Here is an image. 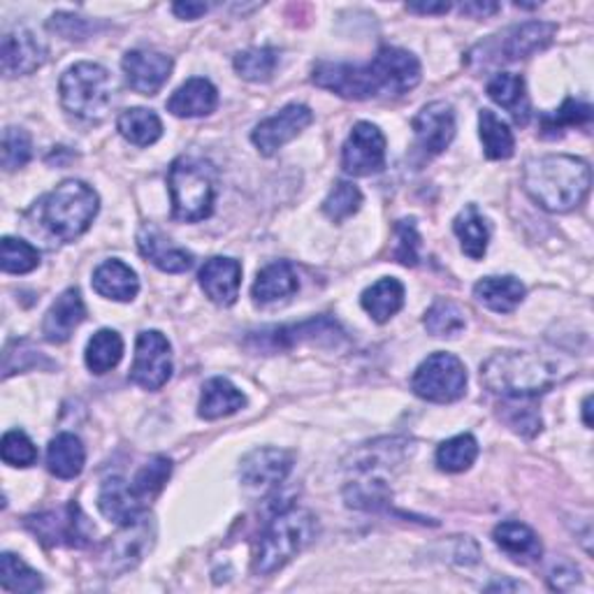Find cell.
<instances>
[{
	"mask_svg": "<svg viewBox=\"0 0 594 594\" xmlns=\"http://www.w3.org/2000/svg\"><path fill=\"white\" fill-rule=\"evenodd\" d=\"M454 230L458 235L465 256H469L471 260H481L486 256L490 242V228L477 205H467L458 213L454 221Z\"/></svg>",
	"mask_w": 594,
	"mask_h": 594,
	"instance_id": "32",
	"label": "cell"
},
{
	"mask_svg": "<svg viewBox=\"0 0 594 594\" xmlns=\"http://www.w3.org/2000/svg\"><path fill=\"white\" fill-rule=\"evenodd\" d=\"M219 105V91L209 80L194 77L181 84L168 101V112L179 118L207 116Z\"/></svg>",
	"mask_w": 594,
	"mask_h": 594,
	"instance_id": "25",
	"label": "cell"
},
{
	"mask_svg": "<svg viewBox=\"0 0 594 594\" xmlns=\"http://www.w3.org/2000/svg\"><path fill=\"white\" fill-rule=\"evenodd\" d=\"M411 390L425 402H458L467 393V367L454 353H433L416 369Z\"/></svg>",
	"mask_w": 594,
	"mask_h": 594,
	"instance_id": "9",
	"label": "cell"
},
{
	"mask_svg": "<svg viewBox=\"0 0 594 594\" xmlns=\"http://www.w3.org/2000/svg\"><path fill=\"white\" fill-rule=\"evenodd\" d=\"M46 61V46L29 29H12L0 44V67L6 77L31 75Z\"/></svg>",
	"mask_w": 594,
	"mask_h": 594,
	"instance_id": "18",
	"label": "cell"
},
{
	"mask_svg": "<svg viewBox=\"0 0 594 594\" xmlns=\"http://www.w3.org/2000/svg\"><path fill=\"white\" fill-rule=\"evenodd\" d=\"M460 10H462V14H469V17L481 19V17L494 14V12L499 10V6H497V3H465Z\"/></svg>",
	"mask_w": 594,
	"mask_h": 594,
	"instance_id": "53",
	"label": "cell"
},
{
	"mask_svg": "<svg viewBox=\"0 0 594 594\" xmlns=\"http://www.w3.org/2000/svg\"><path fill=\"white\" fill-rule=\"evenodd\" d=\"M98 509L110 522H116L118 528L149 513V507L142 502L133 483L122 477H110L103 481L98 492Z\"/></svg>",
	"mask_w": 594,
	"mask_h": 594,
	"instance_id": "22",
	"label": "cell"
},
{
	"mask_svg": "<svg viewBox=\"0 0 594 594\" xmlns=\"http://www.w3.org/2000/svg\"><path fill=\"white\" fill-rule=\"evenodd\" d=\"M112 91L114 84L107 70L88 61L67 67L59 84L65 112L84 118V122H101V118H105L114 96Z\"/></svg>",
	"mask_w": 594,
	"mask_h": 594,
	"instance_id": "8",
	"label": "cell"
},
{
	"mask_svg": "<svg viewBox=\"0 0 594 594\" xmlns=\"http://www.w3.org/2000/svg\"><path fill=\"white\" fill-rule=\"evenodd\" d=\"M312 80L316 86L348 101L404 96L420 84V63L407 50L382 46L365 65L321 61L314 65Z\"/></svg>",
	"mask_w": 594,
	"mask_h": 594,
	"instance_id": "1",
	"label": "cell"
},
{
	"mask_svg": "<svg viewBox=\"0 0 594 594\" xmlns=\"http://www.w3.org/2000/svg\"><path fill=\"white\" fill-rule=\"evenodd\" d=\"M414 133L427 154H441L456 137V112L448 103H430L414 116Z\"/></svg>",
	"mask_w": 594,
	"mask_h": 594,
	"instance_id": "19",
	"label": "cell"
},
{
	"mask_svg": "<svg viewBox=\"0 0 594 594\" xmlns=\"http://www.w3.org/2000/svg\"><path fill=\"white\" fill-rule=\"evenodd\" d=\"M50 29L56 31L59 35H63L65 40H86L88 31H91V23L84 21L82 17L59 12V14L52 17Z\"/></svg>",
	"mask_w": 594,
	"mask_h": 594,
	"instance_id": "49",
	"label": "cell"
},
{
	"mask_svg": "<svg viewBox=\"0 0 594 594\" xmlns=\"http://www.w3.org/2000/svg\"><path fill=\"white\" fill-rule=\"evenodd\" d=\"M479 135L483 152L490 160H507L515 152V137L507 122H502L492 110H481L479 114Z\"/></svg>",
	"mask_w": 594,
	"mask_h": 594,
	"instance_id": "36",
	"label": "cell"
},
{
	"mask_svg": "<svg viewBox=\"0 0 594 594\" xmlns=\"http://www.w3.org/2000/svg\"><path fill=\"white\" fill-rule=\"evenodd\" d=\"M173 59L154 50H133L124 56L122 67L126 82L142 96H156L173 75Z\"/></svg>",
	"mask_w": 594,
	"mask_h": 594,
	"instance_id": "17",
	"label": "cell"
},
{
	"mask_svg": "<svg viewBox=\"0 0 594 594\" xmlns=\"http://www.w3.org/2000/svg\"><path fill=\"white\" fill-rule=\"evenodd\" d=\"M93 291L114 302H131L139 293V279L124 260H105L93 272Z\"/></svg>",
	"mask_w": 594,
	"mask_h": 594,
	"instance_id": "27",
	"label": "cell"
},
{
	"mask_svg": "<svg viewBox=\"0 0 594 594\" xmlns=\"http://www.w3.org/2000/svg\"><path fill=\"white\" fill-rule=\"evenodd\" d=\"M564 376L562 361L532 351H502L481 365L486 388L504 399H532L551 390Z\"/></svg>",
	"mask_w": 594,
	"mask_h": 594,
	"instance_id": "4",
	"label": "cell"
},
{
	"mask_svg": "<svg viewBox=\"0 0 594 594\" xmlns=\"http://www.w3.org/2000/svg\"><path fill=\"white\" fill-rule=\"evenodd\" d=\"M314 122V112L309 110L306 105H298L291 103L283 110H279L274 116L265 118V122H260L253 133L251 139L256 149L263 156H274L279 149H283L293 142L298 135H302V131H306Z\"/></svg>",
	"mask_w": 594,
	"mask_h": 594,
	"instance_id": "15",
	"label": "cell"
},
{
	"mask_svg": "<svg viewBox=\"0 0 594 594\" xmlns=\"http://www.w3.org/2000/svg\"><path fill=\"white\" fill-rule=\"evenodd\" d=\"M137 249L152 265L163 272L181 274L194 268V253L173 244L156 226H142L137 232Z\"/></svg>",
	"mask_w": 594,
	"mask_h": 594,
	"instance_id": "21",
	"label": "cell"
},
{
	"mask_svg": "<svg viewBox=\"0 0 594 594\" xmlns=\"http://www.w3.org/2000/svg\"><path fill=\"white\" fill-rule=\"evenodd\" d=\"M592 170L583 158L549 154L530 158L522 170V188L545 211L566 213L590 194Z\"/></svg>",
	"mask_w": 594,
	"mask_h": 594,
	"instance_id": "2",
	"label": "cell"
},
{
	"mask_svg": "<svg viewBox=\"0 0 594 594\" xmlns=\"http://www.w3.org/2000/svg\"><path fill=\"white\" fill-rule=\"evenodd\" d=\"M300 289V277L289 260H274L258 272L253 281V300L258 304H272L295 295Z\"/></svg>",
	"mask_w": 594,
	"mask_h": 594,
	"instance_id": "26",
	"label": "cell"
},
{
	"mask_svg": "<svg viewBox=\"0 0 594 594\" xmlns=\"http://www.w3.org/2000/svg\"><path fill=\"white\" fill-rule=\"evenodd\" d=\"M40 265V253L33 244L17 240V237H3L0 242V268L8 274H29Z\"/></svg>",
	"mask_w": 594,
	"mask_h": 594,
	"instance_id": "44",
	"label": "cell"
},
{
	"mask_svg": "<svg viewBox=\"0 0 594 594\" xmlns=\"http://www.w3.org/2000/svg\"><path fill=\"white\" fill-rule=\"evenodd\" d=\"M361 304L376 323H388L404 306V286L397 279H378L363 293Z\"/></svg>",
	"mask_w": 594,
	"mask_h": 594,
	"instance_id": "33",
	"label": "cell"
},
{
	"mask_svg": "<svg viewBox=\"0 0 594 594\" xmlns=\"http://www.w3.org/2000/svg\"><path fill=\"white\" fill-rule=\"evenodd\" d=\"M395 232H397V247H395V260L402 265H409V268H416L418 260H420V235H418V228H416V221L414 219H402L397 221L395 226Z\"/></svg>",
	"mask_w": 594,
	"mask_h": 594,
	"instance_id": "47",
	"label": "cell"
},
{
	"mask_svg": "<svg viewBox=\"0 0 594 594\" xmlns=\"http://www.w3.org/2000/svg\"><path fill=\"white\" fill-rule=\"evenodd\" d=\"M564 569H560L557 564H553L551 569V574H549V581H551V587L553 590H564V579H566V585L572 587L579 583V569L574 564H569V562H562Z\"/></svg>",
	"mask_w": 594,
	"mask_h": 594,
	"instance_id": "50",
	"label": "cell"
},
{
	"mask_svg": "<svg viewBox=\"0 0 594 594\" xmlns=\"http://www.w3.org/2000/svg\"><path fill=\"white\" fill-rule=\"evenodd\" d=\"M492 541L497 543L499 551H504L511 560L520 564L539 562L543 555V545L536 532L528 528L525 522H518V520L499 522L492 532Z\"/></svg>",
	"mask_w": 594,
	"mask_h": 594,
	"instance_id": "24",
	"label": "cell"
},
{
	"mask_svg": "<svg viewBox=\"0 0 594 594\" xmlns=\"http://www.w3.org/2000/svg\"><path fill=\"white\" fill-rule=\"evenodd\" d=\"M361 205H363L361 188L353 181H337L335 186H332L327 198L323 200V213L330 221L342 223L351 219L353 213L361 209Z\"/></svg>",
	"mask_w": 594,
	"mask_h": 594,
	"instance_id": "43",
	"label": "cell"
},
{
	"mask_svg": "<svg viewBox=\"0 0 594 594\" xmlns=\"http://www.w3.org/2000/svg\"><path fill=\"white\" fill-rule=\"evenodd\" d=\"M23 522H27V528L38 536V541L50 545V549H56V545L84 549V545L91 543L93 534H96L82 507L75 502H70L61 509L33 513Z\"/></svg>",
	"mask_w": 594,
	"mask_h": 594,
	"instance_id": "10",
	"label": "cell"
},
{
	"mask_svg": "<svg viewBox=\"0 0 594 594\" xmlns=\"http://www.w3.org/2000/svg\"><path fill=\"white\" fill-rule=\"evenodd\" d=\"M342 168L351 177H372L386 168V137L369 122L355 124L342 149Z\"/></svg>",
	"mask_w": 594,
	"mask_h": 594,
	"instance_id": "14",
	"label": "cell"
},
{
	"mask_svg": "<svg viewBox=\"0 0 594 594\" xmlns=\"http://www.w3.org/2000/svg\"><path fill=\"white\" fill-rule=\"evenodd\" d=\"M173 217L181 223H198L211 217L217 200V170L211 163L181 156L168 173Z\"/></svg>",
	"mask_w": 594,
	"mask_h": 594,
	"instance_id": "6",
	"label": "cell"
},
{
	"mask_svg": "<svg viewBox=\"0 0 594 594\" xmlns=\"http://www.w3.org/2000/svg\"><path fill=\"white\" fill-rule=\"evenodd\" d=\"M86 319V304L77 289L63 291L42 321V335L50 344H65Z\"/></svg>",
	"mask_w": 594,
	"mask_h": 594,
	"instance_id": "23",
	"label": "cell"
},
{
	"mask_svg": "<svg viewBox=\"0 0 594 594\" xmlns=\"http://www.w3.org/2000/svg\"><path fill=\"white\" fill-rule=\"evenodd\" d=\"M244 404H247L244 393L232 382H228V378L217 376V378H209V382L202 386L198 416L205 420H219V418L237 414L244 407Z\"/></svg>",
	"mask_w": 594,
	"mask_h": 594,
	"instance_id": "28",
	"label": "cell"
},
{
	"mask_svg": "<svg viewBox=\"0 0 594 594\" xmlns=\"http://www.w3.org/2000/svg\"><path fill=\"white\" fill-rule=\"evenodd\" d=\"M170 473H173L170 458L156 456V458H152L145 467H142L135 473V479L131 483H133L135 492L139 494L142 502H145L149 507L154 502V499L160 494V490L165 488V483H168Z\"/></svg>",
	"mask_w": 594,
	"mask_h": 594,
	"instance_id": "42",
	"label": "cell"
},
{
	"mask_svg": "<svg viewBox=\"0 0 594 594\" xmlns=\"http://www.w3.org/2000/svg\"><path fill=\"white\" fill-rule=\"evenodd\" d=\"M200 286L205 295L219 306H230L240 298L242 265L235 258H209L200 270Z\"/></svg>",
	"mask_w": 594,
	"mask_h": 594,
	"instance_id": "20",
	"label": "cell"
},
{
	"mask_svg": "<svg viewBox=\"0 0 594 594\" xmlns=\"http://www.w3.org/2000/svg\"><path fill=\"white\" fill-rule=\"evenodd\" d=\"M592 122V107L590 103L566 98L564 105L555 112H549L541 116V135L543 137H557L566 128L587 126Z\"/></svg>",
	"mask_w": 594,
	"mask_h": 594,
	"instance_id": "39",
	"label": "cell"
},
{
	"mask_svg": "<svg viewBox=\"0 0 594 594\" xmlns=\"http://www.w3.org/2000/svg\"><path fill=\"white\" fill-rule=\"evenodd\" d=\"M486 590H490V592H492V590H528V587L522 585V583H511V581H504V583H502V581H499V583L488 585Z\"/></svg>",
	"mask_w": 594,
	"mask_h": 594,
	"instance_id": "54",
	"label": "cell"
},
{
	"mask_svg": "<svg viewBox=\"0 0 594 594\" xmlns=\"http://www.w3.org/2000/svg\"><path fill=\"white\" fill-rule=\"evenodd\" d=\"M488 96L502 110H507L513 122L525 126L530 122V98L525 80L513 73H499L488 82Z\"/></svg>",
	"mask_w": 594,
	"mask_h": 594,
	"instance_id": "30",
	"label": "cell"
},
{
	"mask_svg": "<svg viewBox=\"0 0 594 594\" xmlns=\"http://www.w3.org/2000/svg\"><path fill=\"white\" fill-rule=\"evenodd\" d=\"M279 65V52L272 46H256L235 56L237 75L249 82H270Z\"/></svg>",
	"mask_w": 594,
	"mask_h": 594,
	"instance_id": "41",
	"label": "cell"
},
{
	"mask_svg": "<svg viewBox=\"0 0 594 594\" xmlns=\"http://www.w3.org/2000/svg\"><path fill=\"white\" fill-rule=\"evenodd\" d=\"M156 541V522L149 513L142 518L122 525L107 543L101 553V566L105 569V574L116 576L126 574L131 569H135L145 555L152 551V545Z\"/></svg>",
	"mask_w": 594,
	"mask_h": 594,
	"instance_id": "11",
	"label": "cell"
},
{
	"mask_svg": "<svg viewBox=\"0 0 594 594\" xmlns=\"http://www.w3.org/2000/svg\"><path fill=\"white\" fill-rule=\"evenodd\" d=\"M101 200L93 188L80 179H67L54 191L44 194L29 211V223L46 240L67 244L82 237L98 217Z\"/></svg>",
	"mask_w": 594,
	"mask_h": 594,
	"instance_id": "3",
	"label": "cell"
},
{
	"mask_svg": "<svg viewBox=\"0 0 594 594\" xmlns=\"http://www.w3.org/2000/svg\"><path fill=\"white\" fill-rule=\"evenodd\" d=\"M0 587L17 594H33L44 587V581L35 569H31L21 557L3 553L0 555Z\"/></svg>",
	"mask_w": 594,
	"mask_h": 594,
	"instance_id": "37",
	"label": "cell"
},
{
	"mask_svg": "<svg viewBox=\"0 0 594 594\" xmlns=\"http://www.w3.org/2000/svg\"><path fill=\"white\" fill-rule=\"evenodd\" d=\"M479 458V441L471 435H458L437 448V467L446 473L467 471Z\"/></svg>",
	"mask_w": 594,
	"mask_h": 594,
	"instance_id": "38",
	"label": "cell"
},
{
	"mask_svg": "<svg viewBox=\"0 0 594 594\" xmlns=\"http://www.w3.org/2000/svg\"><path fill=\"white\" fill-rule=\"evenodd\" d=\"M86 462V450L80 437L61 433L50 441V448H46V469H50L56 479L70 481L77 479L84 471Z\"/></svg>",
	"mask_w": 594,
	"mask_h": 594,
	"instance_id": "31",
	"label": "cell"
},
{
	"mask_svg": "<svg viewBox=\"0 0 594 594\" xmlns=\"http://www.w3.org/2000/svg\"><path fill=\"white\" fill-rule=\"evenodd\" d=\"M425 330L435 337H458L460 332L467 327L465 312L450 300H437L430 309L425 312Z\"/></svg>",
	"mask_w": 594,
	"mask_h": 594,
	"instance_id": "40",
	"label": "cell"
},
{
	"mask_svg": "<svg viewBox=\"0 0 594 594\" xmlns=\"http://www.w3.org/2000/svg\"><path fill=\"white\" fill-rule=\"evenodd\" d=\"M473 298L494 314H511L525 300V286L515 277H486L473 286Z\"/></svg>",
	"mask_w": 594,
	"mask_h": 594,
	"instance_id": "29",
	"label": "cell"
},
{
	"mask_svg": "<svg viewBox=\"0 0 594 594\" xmlns=\"http://www.w3.org/2000/svg\"><path fill=\"white\" fill-rule=\"evenodd\" d=\"M342 337H344V330L340 327L337 321L319 316V319H309V321L293 323V325L265 327V330L251 332L247 346L260 353H277L283 348H293L295 344H302V342H316V340L340 342Z\"/></svg>",
	"mask_w": 594,
	"mask_h": 594,
	"instance_id": "13",
	"label": "cell"
},
{
	"mask_svg": "<svg viewBox=\"0 0 594 594\" xmlns=\"http://www.w3.org/2000/svg\"><path fill=\"white\" fill-rule=\"evenodd\" d=\"M86 367L93 374H107L112 372L124 358V340L116 330H98L86 344Z\"/></svg>",
	"mask_w": 594,
	"mask_h": 594,
	"instance_id": "35",
	"label": "cell"
},
{
	"mask_svg": "<svg viewBox=\"0 0 594 594\" xmlns=\"http://www.w3.org/2000/svg\"><path fill=\"white\" fill-rule=\"evenodd\" d=\"M511 402H515V407H511V404L507 407V409H511L507 414V423H509L511 430H515L522 437L539 435L541 433V416L534 411V407H525L528 399H511Z\"/></svg>",
	"mask_w": 594,
	"mask_h": 594,
	"instance_id": "48",
	"label": "cell"
},
{
	"mask_svg": "<svg viewBox=\"0 0 594 594\" xmlns=\"http://www.w3.org/2000/svg\"><path fill=\"white\" fill-rule=\"evenodd\" d=\"M118 133L135 147H152L163 135V124L156 112L145 107H131L118 116Z\"/></svg>",
	"mask_w": 594,
	"mask_h": 594,
	"instance_id": "34",
	"label": "cell"
},
{
	"mask_svg": "<svg viewBox=\"0 0 594 594\" xmlns=\"http://www.w3.org/2000/svg\"><path fill=\"white\" fill-rule=\"evenodd\" d=\"M0 456H3L6 465L27 469L38 462V448L27 433L10 430L3 435V441H0Z\"/></svg>",
	"mask_w": 594,
	"mask_h": 594,
	"instance_id": "46",
	"label": "cell"
},
{
	"mask_svg": "<svg viewBox=\"0 0 594 594\" xmlns=\"http://www.w3.org/2000/svg\"><path fill=\"white\" fill-rule=\"evenodd\" d=\"M590 404H592V397H585V402H583V418H585V427H592V420H590Z\"/></svg>",
	"mask_w": 594,
	"mask_h": 594,
	"instance_id": "55",
	"label": "cell"
},
{
	"mask_svg": "<svg viewBox=\"0 0 594 594\" xmlns=\"http://www.w3.org/2000/svg\"><path fill=\"white\" fill-rule=\"evenodd\" d=\"M173 12H175L179 19L196 21V19H200L202 14L209 12V6H205V3H175V6H173Z\"/></svg>",
	"mask_w": 594,
	"mask_h": 594,
	"instance_id": "51",
	"label": "cell"
},
{
	"mask_svg": "<svg viewBox=\"0 0 594 594\" xmlns=\"http://www.w3.org/2000/svg\"><path fill=\"white\" fill-rule=\"evenodd\" d=\"M173 376V348L168 337L158 330H145L137 335L131 382L145 390H160Z\"/></svg>",
	"mask_w": 594,
	"mask_h": 594,
	"instance_id": "12",
	"label": "cell"
},
{
	"mask_svg": "<svg viewBox=\"0 0 594 594\" xmlns=\"http://www.w3.org/2000/svg\"><path fill=\"white\" fill-rule=\"evenodd\" d=\"M407 10L416 14H446L450 3H407Z\"/></svg>",
	"mask_w": 594,
	"mask_h": 594,
	"instance_id": "52",
	"label": "cell"
},
{
	"mask_svg": "<svg viewBox=\"0 0 594 594\" xmlns=\"http://www.w3.org/2000/svg\"><path fill=\"white\" fill-rule=\"evenodd\" d=\"M557 27L553 21H525L518 27L499 31L483 42H479L467 54V63L473 67H494L513 63L520 59H530L553 42Z\"/></svg>",
	"mask_w": 594,
	"mask_h": 594,
	"instance_id": "7",
	"label": "cell"
},
{
	"mask_svg": "<svg viewBox=\"0 0 594 594\" xmlns=\"http://www.w3.org/2000/svg\"><path fill=\"white\" fill-rule=\"evenodd\" d=\"M293 469V456L281 448H256L242 458L240 479L251 490H272L289 479Z\"/></svg>",
	"mask_w": 594,
	"mask_h": 594,
	"instance_id": "16",
	"label": "cell"
},
{
	"mask_svg": "<svg viewBox=\"0 0 594 594\" xmlns=\"http://www.w3.org/2000/svg\"><path fill=\"white\" fill-rule=\"evenodd\" d=\"M33 156V142L31 135L23 128H6L3 131V149H0V160L8 173L21 170Z\"/></svg>",
	"mask_w": 594,
	"mask_h": 594,
	"instance_id": "45",
	"label": "cell"
},
{
	"mask_svg": "<svg viewBox=\"0 0 594 594\" xmlns=\"http://www.w3.org/2000/svg\"><path fill=\"white\" fill-rule=\"evenodd\" d=\"M319 522L316 515L306 509H286L277 513L265 532L260 534L258 551L253 560L256 574L270 576L286 566L298 553H302L309 543L316 539Z\"/></svg>",
	"mask_w": 594,
	"mask_h": 594,
	"instance_id": "5",
	"label": "cell"
}]
</instances>
